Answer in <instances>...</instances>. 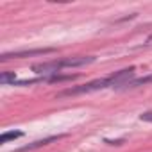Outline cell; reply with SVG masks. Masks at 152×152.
<instances>
[{
	"mask_svg": "<svg viewBox=\"0 0 152 152\" xmlns=\"http://www.w3.org/2000/svg\"><path fill=\"white\" fill-rule=\"evenodd\" d=\"M134 77V66H129V68H124L120 72H115L107 77H102V79H97V81H91V83H86L83 86H73V88H68L61 93V97L64 95H81V93H91V91H99V90H106V88H125L127 83H131V79Z\"/></svg>",
	"mask_w": 152,
	"mask_h": 152,
	"instance_id": "1",
	"label": "cell"
},
{
	"mask_svg": "<svg viewBox=\"0 0 152 152\" xmlns=\"http://www.w3.org/2000/svg\"><path fill=\"white\" fill-rule=\"evenodd\" d=\"M95 57L91 56H77V57H63V59H54V61H47V63H39L32 66V72L38 73L39 77L45 75H56L59 73L63 68H79V66H86L90 63H93Z\"/></svg>",
	"mask_w": 152,
	"mask_h": 152,
	"instance_id": "2",
	"label": "cell"
},
{
	"mask_svg": "<svg viewBox=\"0 0 152 152\" xmlns=\"http://www.w3.org/2000/svg\"><path fill=\"white\" fill-rule=\"evenodd\" d=\"M56 52L54 47L48 48H32V50H13V52H6L0 56V61L6 63L9 59H23V57H34V56H45V54H52Z\"/></svg>",
	"mask_w": 152,
	"mask_h": 152,
	"instance_id": "3",
	"label": "cell"
},
{
	"mask_svg": "<svg viewBox=\"0 0 152 152\" xmlns=\"http://www.w3.org/2000/svg\"><path fill=\"white\" fill-rule=\"evenodd\" d=\"M61 138H63V134H57V136H47V138H43V140H36V141H32V143H27V145H23V147H20V148H16V150H13V152H31V150L41 148V147H47V145H50V143L61 140Z\"/></svg>",
	"mask_w": 152,
	"mask_h": 152,
	"instance_id": "4",
	"label": "cell"
},
{
	"mask_svg": "<svg viewBox=\"0 0 152 152\" xmlns=\"http://www.w3.org/2000/svg\"><path fill=\"white\" fill-rule=\"evenodd\" d=\"M22 136H23L22 131H6V132H2V136H0V143L6 145L7 141H11V140H18V138H22Z\"/></svg>",
	"mask_w": 152,
	"mask_h": 152,
	"instance_id": "5",
	"label": "cell"
},
{
	"mask_svg": "<svg viewBox=\"0 0 152 152\" xmlns=\"http://www.w3.org/2000/svg\"><path fill=\"white\" fill-rule=\"evenodd\" d=\"M152 83V73L150 75H145V77H140V79H134L131 83H127L125 88H140V86H145V84H150Z\"/></svg>",
	"mask_w": 152,
	"mask_h": 152,
	"instance_id": "6",
	"label": "cell"
},
{
	"mask_svg": "<svg viewBox=\"0 0 152 152\" xmlns=\"http://www.w3.org/2000/svg\"><path fill=\"white\" fill-rule=\"evenodd\" d=\"M16 81V73L15 72H2L0 73V83L2 84H13Z\"/></svg>",
	"mask_w": 152,
	"mask_h": 152,
	"instance_id": "7",
	"label": "cell"
},
{
	"mask_svg": "<svg viewBox=\"0 0 152 152\" xmlns=\"http://www.w3.org/2000/svg\"><path fill=\"white\" fill-rule=\"evenodd\" d=\"M140 120H143V122H150V124H152V111H145V113H141V115H140Z\"/></svg>",
	"mask_w": 152,
	"mask_h": 152,
	"instance_id": "8",
	"label": "cell"
},
{
	"mask_svg": "<svg viewBox=\"0 0 152 152\" xmlns=\"http://www.w3.org/2000/svg\"><path fill=\"white\" fill-rule=\"evenodd\" d=\"M147 41H148V43H152V34L148 36V39H147Z\"/></svg>",
	"mask_w": 152,
	"mask_h": 152,
	"instance_id": "9",
	"label": "cell"
}]
</instances>
